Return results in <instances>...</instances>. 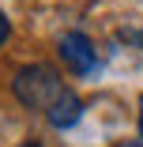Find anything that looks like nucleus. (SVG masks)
Listing matches in <instances>:
<instances>
[{"label":"nucleus","instance_id":"1","mask_svg":"<svg viewBox=\"0 0 143 147\" xmlns=\"http://www.w3.org/2000/svg\"><path fill=\"white\" fill-rule=\"evenodd\" d=\"M11 91H15V98L26 109H42L45 113L56 98L64 94V83H60V76H56L49 64H26V68L15 72Z\"/></svg>","mask_w":143,"mask_h":147},{"label":"nucleus","instance_id":"2","mask_svg":"<svg viewBox=\"0 0 143 147\" xmlns=\"http://www.w3.org/2000/svg\"><path fill=\"white\" fill-rule=\"evenodd\" d=\"M56 49H60L64 64H68V68H72L75 76H91V72L98 68V53H94L91 38H87V34H79V30L64 34L60 42H56Z\"/></svg>","mask_w":143,"mask_h":147},{"label":"nucleus","instance_id":"3","mask_svg":"<svg viewBox=\"0 0 143 147\" xmlns=\"http://www.w3.org/2000/svg\"><path fill=\"white\" fill-rule=\"evenodd\" d=\"M45 117H49V125H53V128H72L79 117H83V102H79V98L68 91V87H64V94L45 109Z\"/></svg>","mask_w":143,"mask_h":147},{"label":"nucleus","instance_id":"4","mask_svg":"<svg viewBox=\"0 0 143 147\" xmlns=\"http://www.w3.org/2000/svg\"><path fill=\"white\" fill-rule=\"evenodd\" d=\"M8 34H11V23L4 19V11H0V49H4V42H8Z\"/></svg>","mask_w":143,"mask_h":147},{"label":"nucleus","instance_id":"5","mask_svg":"<svg viewBox=\"0 0 143 147\" xmlns=\"http://www.w3.org/2000/svg\"><path fill=\"white\" fill-rule=\"evenodd\" d=\"M121 38H124V42H132V45H143V30H124Z\"/></svg>","mask_w":143,"mask_h":147},{"label":"nucleus","instance_id":"6","mask_svg":"<svg viewBox=\"0 0 143 147\" xmlns=\"http://www.w3.org/2000/svg\"><path fill=\"white\" fill-rule=\"evenodd\" d=\"M139 140H143V94H139Z\"/></svg>","mask_w":143,"mask_h":147},{"label":"nucleus","instance_id":"7","mask_svg":"<svg viewBox=\"0 0 143 147\" xmlns=\"http://www.w3.org/2000/svg\"><path fill=\"white\" fill-rule=\"evenodd\" d=\"M117 147H143V140H132V143H117Z\"/></svg>","mask_w":143,"mask_h":147},{"label":"nucleus","instance_id":"8","mask_svg":"<svg viewBox=\"0 0 143 147\" xmlns=\"http://www.w3.org/2000/svg\"><path fill=\"white\" fill-rule=\"evenodd\" d=\"M19 147H42V143H34V140H26V143H19Z\"/></svg>","mask_w":143,"mask_h":147}]
</instances>
